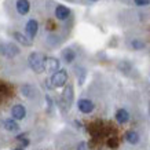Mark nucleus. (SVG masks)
Returning <instances> with one entry per match:
<instances>
[{
    "mask_svg": "<svg viewBox=\"0 0 150 150\" xmlns=\"http://www.w3.org/2000/svg\"><path fill=\"white\" fill-rule=\"evenodd\" d=\"M116 120H117L118 124H125L128 123V120H129V113H128V110L125 109H118L116 112Z\"/></svg>",
    "mask_w": 150,
    "mask_h": 150,
    "instance_id": "obj_13",
    "label": "nucleus"
},
{
    "mask_svg": "<svg viewBox=\"0 0 150 150\" xmlns=\"http://www.w3.org/2000/svg\"><path fill=\"white\" fill-rule=\"evenodd\" d=\"M118 69H120L121 72H124V73H128L129 70H131V64L127 62V61H123V62H120V64H118Z\"/></svg>",
    "mask_w": 150,
    "mask_h": 150,
    "instance_id": "obj_17",
    "label": "nucleus"
},
{
    "mask_svg": "<svg viewBox=\"0 0 150 150\" xmlns=\"http://www.w3.org/2000/svg\"><path fill=\"white\" fill-rule=\"evenodd\" d=\"M91 1H98V0H91Z\"/></svg>",
    "mask_w": 150,
    "mask_h": 150,
    "instance_id": "obj_23",
    "label": "nucleus"
},
{
    "mask_svg": "<svg viewBox=\"0 0 150 150\" xmlns=\"http://www.w3.org/2000/svg\"><path fill=\"white\" fill-rule=\"evenodd\" d=\"M61 57H62V59L66 64H72L73 61L76 59V52L72 48H64L62 52H61Z\"/></svg>",
    "mask_w": 150,
    "mask_h": 150,
    "instance_id": "obj_12",
    "label": "nucleus"
},
{
    "mask_svg": "<svg viewBox=\"0 0 150 150\" xmlns=\"http://www.w3.org/2000/svg\"><path fill=\"white\" fill-rule=\"evenodd\" d=\"M3 125H4V128L7 131H11V132H17L19 129V125L15 118H7V120H4Z\"/></svg>",
    "mask_w": 150,
    "mask_h": 150,
    "instance_id": "obj_14",
    "label": "nucleus"
},
{
    "mask_svg": "<svg viewBox=\"0 0 150 150\" xmlns=\"http://www.w3.org/2000/svg\"><path fill=\"white\" fill-rule=\"evenodd\" d=\"M131 47L134 48V50H143L146 47L145 44V41L141 40V39H134V40H131Z\"/></svg>",
    "mask_w": 150,
    "mask_h": 150,
    "instance_id": "obj_16",
    "label": "nucleus"
},
{
    "mask_svg": "<svg viewBox=\"0 0 150 150\" xmlns=\"http://www.w3.org/2000/svg\"><path fill=\"white\" fill-rule=\"evenodd\" d=\"M134 3L138 7H146V6L150 4V0H134Z\"/></svg>",
    "mask_w": 150,
    "mask_h": 150,
    "instance_id": "obj_19",
    "label": "nucleus"
},
{
    "mask_svg": "<svg viewBox=\"0 0 150 150\" xmlns=\"http://www.w3.org/2000/svg\"><path fill=\"white\" fill-rule=\"evenodd\" d=\"M21 91H22V94H23L25 96H28V98L33 96V88H32L30 86H23Z\"/></svg>",
    "mask_w": 150,
    "mask_h": 150,
    "instance_id": "obj_18",
    "label": "nucleus"
},
{
    "mask_svg": "<svg viewBox=\"0 0 150 150\" xmlns=\"http://www.w3.org/2000/svg\"><path fill=\"white\" fill-rule=\"evenodd\" d=\"M51 84L54 86V88H59V87H65L68 83V72L65 69H59L55 73H52L51 76Z\"/></svg>",
    "mask_w": 150,
    "mask_h": 150,
    "instance_id": "obj_2",
    "label": "nucleus"
},
{
    "mask_svg": "<svg viewBox=\"0 0 150 150\" xmlns=\"http://www.w3.org/2000/svg\"><path fill=\"white\" fill-rule=\"evenodd\" d=\"M11 116L15 120H23L26 117V109L23 105H14L11 109Z\"/></svg>",
    "mask_w": 150,
    "mask_h": 150,
    "instance_id": "obj_8",
    "label": "nucleus"
},
{
    "mask_svg": "<svg viewBox=\"0 0 150 150\" xmlns=\"http://www.w3.org/2000/svg\"><path fill=\"white\" fill-rule=\"evenodd\" d=\"M21 50H19V47L17 44H14V43H4V44H0V54L7 57V58H14V57H17L19 55Z\"/></svg>",
    "mask_w": 150,
    "mask_h": 150,
    "instance_id": "obj_3",
    "label": "nucleus"
},
{
    "mask_svg": "<svg viewBox=\"0 0 150 150\" xmlns=\"http://www.w3.org/2000/svg\"><path fill=\"white\" fill-rule=\"evenodd\" d=\"M28 64L30 66L35 73H43L46 70V57L41 54V52H30L29 58H28Z\"/></svg>",
    "mask_w": 150,
    "mask_h": 150,
    "instance_id": "obj_1",
    "label": "nucleus"
},
{
    "mask_svg": "<svg viewBox=\"0 0 150 150\" xmlns=\"http://www.w3.org/2000/svg\"><path fill=\"white\" fill-rule=\"evenodd\" d=\"M13 36H14L15 40L18 41L19 44H22V46H25V47H30L33 44L32 39L28 36V35H23V33H21V32H14Z\"/></svg>",
    "mask_w": 150,
    "mask_h": 150,
    "instance_id": "obj_11",
    "label": "nucleus"
},
{
    "mask_svg": "<svg viewBox=\"0 0 150 150\" xmlns=\"http://www.w3.org/2000/svg\"><path fill=\"white\" fill-rule=\"evenodd\" d=\"M149 116H150V102H149Z\"/></svg>",
    "mask_w": 150,
    "mask_h": 150,
    "instance_id": "obj_22",
    "label": "nucleus"
},
{
    "mask_svg": "<svg viewBox=\"0 0 150 150\" xmlns=\"http://www.w3.org/2000/svg\"><path fill=\"white\" fill-rule=\"evenodd\" d=\"M108 145H109L110 147H117L118 142H117V139H116V138H112V139H109V142H108Z\"/></svg>",
    "mask_w": 150,
    "mask_h": 150,
    "instance_id": "obj_20",
    "label": "nucleus"
},
{
    "mask_svg": "<svg viewBox=\"0 0 150 150\" xmlns=\"http://www.w3.org/2000/svg\"><path fill=\"white\" fill-rule=\"evenodd\" d=\"M25 32L30 39H35L39 32V22L36 19H29L26 22V26H25Z\"/></svg>",
    "mask_w": 150,
    "mask_h": 150,
    "instance_id": "obj_6",
    "label": "nucleus"
},
{
    "mask_svg": "<svg viewBox=\"0 0 150 150\" xmlns=\"http://www.w3.org/2000/svg\"><path fill=\"white\" fill-rule=\"evenodd\" d=\"M77 150H87V143L86 142H80L77 145Z\"/></svg>",
    "mask_w": 150,
    "mask_h": 150,
    "instance_id": "obj_21",
    "label": "nucleus"
},
{
    "mask_svg": "<svg viewBox=\"0 0 150 150\" xmlns=\"http://www.w3.org/2000/svg\"><path fill=\"white\" fill-rule=\"evenodd\" d=\"M125 141L128 143H131V145H137L139 143V134L137 131H127L125 132Z\"/></svg>",
    "mask_w": 150,
    "mask_h": 150,
    "instance_id": "obj_15",
    "label": "nucleus"
},
{
    "mask_svg": "<svg viewBox=\"0 0 150 150\" xmlns=\"http://www.w3.org/2000/svg\"><path fill=\"white\" fill-rule=\"evenodd\" d=\"M73 99H74V92H73V87L70 86V84H68V86L65 87L64 94H62V102H64V105H65V108H66V109H69V108L72 106Z\"/></svg>",
    "mask_w": 150,
    "mask_h": 150,
    "instance_id": "obj_4",
    "label": "nucleus"
},
{
    "mask_svg": "<svg viewBox=\"0 0 150 150\" xmlns=\"http://www.w3.org/2000/svg\"><path fill=\"white\" fill-rule=\"evenodd\" d=\"M77 108H79V110H80L81 113L88 114V113H91L92 110H94L95 105H94V102H92V100L86 99V98H83V99H79V102H77Z\"/></svg>",
    "mask_w": 150,
    "mask_h": 150,
    "instance_id": "obj_5",
    "label": "nucleus"
},
{
    "mask_svg": "<svg viewBox=\"0 0 150 150\" xmlns=\"http://www.w3.org/2000/svg\"><path fill=\"white\" fill-rule=\"evenodd\" d=\"M15 8H17L19 15H26L30 10V3H29V0H17Z\"/></svg>",
    "mask_w": 150,
    "mask_h": 150,
    "instance_id": "obj_10",
    "label": "nucleus"
},
{
    "mask_svg": "<svg viewBox=\"0 0 150 150\" xmlns=\"http://www.w3.org/2000/svg\"><path fill=\"white\" fill-rule=\"evenodd\" d=\"M70 15V10L66 7V6L59 4L55 7V18L59 19V21H66Z\"/></svg>",
    "mask_w": 150,
    "mask_h": 150,
    "instance_id": "obj_7",
    "label": "nucleus"
},
{
    "mask_svg": "<svg viewBox=\"0 0 150 150\" xmlns=\"http://www.w3.org/2000/svg\"><path fill=\"white\" fill-rule=\"evenodd\" d=\"M61 68V62L59 59L54 58V57H48L46 58V70L50 73H55L57 70H59Z\"/></svg>",
    "mask_w": 150,
    "mask_h": 150,
    "instance_id": "obj_9",
    "label": "nucleus"
}]
</instances>
